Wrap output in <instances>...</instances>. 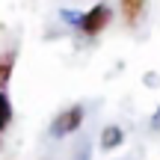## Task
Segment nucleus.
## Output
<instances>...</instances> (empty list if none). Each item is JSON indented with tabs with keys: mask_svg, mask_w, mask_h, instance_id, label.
I'll list each match as a JSON object with an SVG mask.
<instances>
[{
	"mask_svg": "<svg viewBox=\"0 0 160 160\" xmlns=\"http://www.w3.org/2000/svg\"><path fill=\"white\" fill-rule=\"evenodd\" d=\"M12 125V101L6 95V89H0V133Z\"/></svg>",
	"mask_w": 160,
	"mask_h": 160,
	"instance_id": "6",
	"label": "nucleus"
},
{
	"mask_svg": "<svg viewBox=\"0 0 160 160\" xmlns=\"http://www.w3.org/2000/svg\"><path fill=\"white\" fill-rule=\"evenodd\" d=\"M110 21H113V9H110L107 3H98L80 18V30H83V36H89V39H98V36L110 27Z\"/></svg>",
	"mask_w": 160,
	"mask_h": 160,
	"instance_id": "1",
	"label": "nucleus"
},
{
	"mask_svg": "<svg viewBox=\"0 0 160 160\" xmlns=\"http://www.w3.org/2000/svg\"><path fill=\"white\" fill-rule=\"evenodd\" d=\"M122 6V18H125L131 27H137L139 18L145 15V6H148V0H119Z\"/></svg>",
	"mask_w": 160,
	"mask_h": 160,
	"instance_id": "3",
	"label": "nucleus"
},
{
	"mask_svg": "<svg viewBox=\"0 0 160 160\" xmlns=\"http://www.w3.org/2000/svg\"><path fill=\"white\" fill-rule=\"evenodd\" d=\"M80 125H83V107H68V110H62V113L53 119L51 131H53V137H68Z\"/></svg>",
	"mask_w": 160,
	"mask_h": 160,
	"instance_id": "2",
	"label": "nucleus"
},
{
	"mask_svg": "<svg viewBox=\"0 0 160 160\" xmlns=\"http://www.w3.org/2000/svg\"><path fill=\"white\" fill-rule=\"evenodd\" d=\"M125 142V133H122V128H116V125H110L107 131L101 133V148H107V151H113L116 145H122Z\"/></svg>",
	"mask_w": 160,
	"mask_h": 160,
	"instance_id": "4",
	"label": "nucleus"
},
{
	"mask_svg": "<svg viewBox=\"0 0 160 160\" xmlns=\"http://www.w3.org/2000/svg\"><path fill=\"white\" fill-rule=\"evenodd\" d=\"M12 68H15V51L0 53V89H6V83L12 77Z\"/></svg>",
	"mask_w": 160,
	"mask_h": 160,
	"instance_id": "5",
	"label": "nucleus"
}]
</instances>
